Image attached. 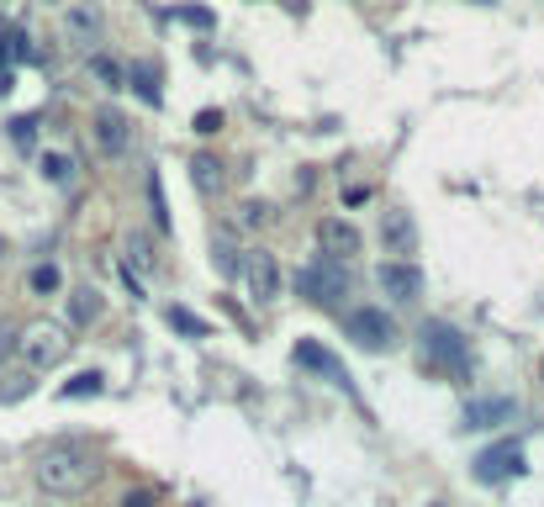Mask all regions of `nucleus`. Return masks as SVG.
<instances>
[{
    "instance_id": "f704fd0d",
    "label": "nucleus",
    "mask_w": 544,
    "mask_h": 507,
    "mask_svg": "<svg viewBox=\"0 0 544 507\" xmlns=\"http://www.w3.org/2000/svg\"><path fill=\"white\" fill-rule=\"evenodd\" d=\"M476 6H492V0H476Z\"/></svg>"
},
{
    "instance_id": "0eeeda50",
    "label": "nucleus",
    "mask_w": 544,
    "mask_h": 507,
    "mask_svg": "<svg viewBox=\"0 0 544 507\" xmlns=\"http://www.w3.org/2000/svg\"><path fill=\"white\" fill-rule=\"evenodd\" d=\"M381 249L391 259H407L412 265V254H418V217L407 206H386L381 212Z\"/></svg>"
},
{
    "instance_id": "7ed1b4c3",
    "label": "nucleus",
    "mask_w": 544,
    "mask_h": 507,
    "mask_svg": "<svg viewBox=\"0 0 544 507\" xmlns=\"http://www.w3.org/2000/svg\"><path fill=\"white\" fill-rule=\"evenodd\" d=\"M69 349H74V338L59 328V323H32L22 333V360L32 370H53V365H64L69 360Z\"/></svg>"
},
{
    "instance_id": "6ab92c4d",
    "label": "nucleus",
    "mask_w": 544,
    "mask_h": 507,
    "mask_svg": "<svg viewBox=\"0 0 544 507\" xmlns=\"http://www.w3.org/2000/svg\"><path fill=\"white\" fill-rule=\"evenodd\" d=\"M212 270H217L222 280H233V275L243 270V254L233 249V238H222V233L212 238Z\"/></svg>"
},
{
    "instance_id": "72a5a7b5",
    "label": "nucleus",
    "mask_w": 544,
    "mask_h": 507,
    "mask_svg": "<svg viewBox=\"0 0 544 507\" xmlns=\"http://www.w3.org/2000/svg\"><path fill=\"white\" fill-rule=\"evenodd\" d=\"M539 381H544V360H539Z\"/></svg>"
},
{
    "instance_id": "f257e3e1",
    "label": "nucleus",
    "mask_w": 544,
    "mask_h": 507,
    "mask_svg": "<svg viewBox=\"0 0 544 507\" xmlns=\"http://www.w3.org/2000/svg\"><path fill=\"white\" fill-rule=\"evenodd\" d=\"M32 476L48 497H80V492H90V481H96V460H90L85 444H48L43 455H37Z\"/></svg>"
},
{
    "instance_id": "c756f323",
    "label": "nucleus",
    "mask_w": 544,
    "mask_h": 507,
    "mask_svg": "<svg viewBox=\"0 0 544 507\" xmlns=\"http://www.w3.org/2000/svg\"><path fill=\"white\" fill-rule=\"evenodd\" d=\"M217 127H222V111H201V117H196V133H201V138H212Z\"/></svg>"
},
{
    "instance_id": "20e7f679",
    "label": "nucleus",
    "mask_w": 544,
    "mask_h": 507,
    "mask_svg": "<svg viewBox=\"0 0 544 507\" xmlns=\"http://www.w3.org/2000/svg\"><path fill=\"white\" fill-rule=\"evenodd\" d=\"M375 286H381L386 302L412 307V302L423 296V270L407 265V259H381V265H375Z\"/></svg>"
},
{
    "instance_id": "2f4dec72",
    "label": "nucleus",
    "mask_w": 544,
    "mask_h": 507,
    "mask_svg": "<svg viewBox=\"0 0 544 507\" xmlns=\"http://www.w3.org/2000/svg\"><path fill=\"white\" fill-rule=\"evenodd\" d=\"M423 507H455V502H449V497H428Z\"/></svg>"
},
{
    "instance_id": "39448f33",
    "label": "nucleus",
    "mask_w": 544,
    "mask_h": 507,
    "mask_svg": "<svg viewBox=\"0 0 544 507\" xmlns=\"http://www.w3.org/2000/svg\"><path fill=\"white\" fill-rule=\"evenodd\" d=\"M344 333H349L360 349H391V344H397V323H391L381 307H354V312L344 317Z\"/></svg>"
},
{
    "instance_id": "f3484780",
    "label": "nucleus",
    "mask_w": 544,
    "mask_h": 507,
    "mask_svg": "<svg viewBox=\"0 0 544 507\" xmlns=\"http://www.w3.org/2000/svg\"><path fill=\"white\" fill-rule=\"evenodd\" d=\"M27 291H32V296H59V291H64V270L53 265V259H43V265H32V275H27Z\"/></svg>"
},
{
    "instance_id": "1a4fd4ad",
    "label": "nucleus",
    "mask_w": 544,
    "mask_h": 507,
    "mask_svg": "<svg viewBox=\"0 0 544 507\" xmlns=\"http://www.w3.org/2000/svg\"><path fill=\"white\" fill-rule=\"evenodd\" d=\"M243 280H249V296L254 302H275L280 296V265L270 249H249L243 254Z\"/></svg>"
},
{
    "instance_id": "6e6552de",
    "label": "nucleus",
    "mask_w": 544,
    "mask_h": 507,
    "mask_svg": "<svg viewBox=\"0 0 544 507\" xmlns=\"http://www.w3.org/2000/svg\"><path fill=\"white\" fill-rule=\"evenodd\" d=\"M90 138H96V148L106 159H122L127 148H133V122H127L117 106H101L96 117H90Z\"/></svg>"
},
{
    "instance_id": "cd10ccee",
    "label": "nucleus",
    "mask_w": 544,
    "mask_h": 507,
    "mask_svg": "<svg viewBox=\"0 0 544 507\" xmlns=\"http://www.w3.org/2000/svg\"><path fill=\"white\" fill-rule=\"evenodd\" d=\"M11 138L22 143V148H32V138H37V117H16V122H11Z\"/></svg>"
},
{
    "instance_id": "dca6fc26",
    "label": "nucleus",
    "mask_w": 544,
    "mask_h": 507,
    "mask_svg": "<svg viewBox=\"0 0 544 507\" xmlns=\"http://www.w3.org/2000/svg\"><path fill=\"white\" fill-rule=\"evenodd\" d=\"M37 169H43V180H48V185H59V191H69L74 175H80V169H74V159L64 154V148H48V154L37 159Z\"/></svg>"
},
{
    "instance_id": "f8f14e48",
    "label": "nucleus",
    "mask_w": 544,
    "mask_h": 507,
    "mask_svg": "<svg viewBox=\"0 0 544 507\" xmlns=\"http://www.w3.org/2000/svg\"><path fill=\"white\" fill-rule=\"evenodd\" d=\"M317 243H323L328 259H349V254H360V228L344 217H323L317 222Z\"/></svg>"
},
{
    "instance_id": "2eb2a0df",
    "label": "nucleus",
    "mask_w": 544,
    "mask_h": 507,
    "mask_svg": "<svg viewBox=\"0 0 544 507\" xmlns=\"http://www.w3.org/2000/svg\"><path fill=\"white\" fill-rule=\"evenodd\" d=\"M101 312H106V302H101V291H96V286H80V291H69V323H74V328H90V323H101Z\"/></svg>"
},
{
    "instance_id": "5701e85b",
    "label": "nucleus",
    "mask_w": 544,
    "mask_h": 507,
    "mask_svg": "<svg viewBox=\"0 0 544 507\" xmlns=\"http://www.w3.org/2000/svg\"><path fill=\"white\" fill-rule=\"evenodd\" d=\"M106 391V381H101V370H80L74 381H64V397L74 402V397H101Z\"/></svg>"
},
{
    "instance_id": "c85d7f7f",
    "label": "nucleus",
    "mask_w": 544,
    "mask_h": 507,
    "mask_svg": "<svg viewBox=\"0 0 544 507\" xmlns=\"http://www.w3.org/2000/svg\"><path fill=\"white\" fill-rule=\"evenodd\" d=\"M11 354H22V338H16L11 328H0V365H6Z\"/></svg>"
},
{
    "instance_id": "9d476101",
    "label": "nucleus",
    "mask_w": 544,
    "mask_h": 507,
    "mask_svg": "<svg viewBox=\"0 0 544 507\" xmlns=\"http://www.w3.org/2000/svg\"><path fill=\"white\" fill-rule=\"evenodd\" d=\"M101 27H106V11L96 6V0H74V6H64V37L69 43H96L101 37Z\"/></svg>"
},
{
    "instance_id": "4468645a",
    "label": "nucleus",
    "mask_w": 544,
    "mask_h": 507,
    "mask_svg": "<svg viewBox=\"0 0 544 507\" xmlns=\"http://www.w3.org/2000/svg\"><path fill=\"white\" fill-rule=\"evenodd\" d=\"M513 402L508 397H481V402H465V418H460V428L471 434V428H502V423H513Z\"/></svg>"
},
{
    "instance_id": "a878e982",
    "label": "nucleus",
    "mask_w": 544,
    "mask_h": 507,
    "mask_svg": "<svg viewBox=\"0 0 544 507\" xmlns=\"http://www.w3.org/2000/svg\"><path fill=\"white\" fill-rule=\"evenodd\" d=\"M175 22H185V27H217V16L212 11H206V6H175Z\"/></svg>"
},
{
    "instance_id": "4be33fe9",
    "label": "nucleus",
    "mask_w": 544,
    "mask_h": 507,
    "mask_svg": "<svg viewBox=\"0 0 544 507\" xmlns=\"http://www.w3.org/2000/svg\"><path fill=\"white\" fill-rule=\"evenodd\" d=\"M90 74H96L106 90H127V69L117 59H106V53H90Z\"/></svg>"
},
{
    "instance_id": "412c9836",
    "label": "nucleus",
    "mask_w": 544,
    "mask_h": 507,
    "mask_svg": "<svg viewBox=\"0 0 544 507\" xmlns=\"http://www.w3.org/2000/svg\"><path fill=\"white\" fill-rule=\"evenodd\" d=\"M127 85H138V96H143L148 106L164 101V96H159V69H154V64H133V69H127Z\"/></svg>"
},
{
    "instance_id": "423d86ee",
    "label": "nucleus",
    "mask_w": 544,
    "mask_h": 507,
    "mask_svg": "<svg viewBox=\"0 0 544 507\" xmlns=\"http://www.w3.org/2000/svg\"><path fill=\"white\" fill-rule=\"evenodd\" d=\"M418 338H423V360H434V365L460 370L465 360H471V344H465V333L449 328V323H423Z\"/></svg>"
},
{
    "instance_id": "9b49d317",
    "label": "nucleus",
    "mask_w": 544,
    "mask_h": 507,
    "mask_svg": "<svg viewBox=\"0 0 544 507\" xmlns=\"http://www.w3.org/2000/svg\"><path fill=\"white\" fill-rule=\"evenodd\" d=\"M513 476H523V449L518 444H497V449H486V455L476 460V481H486V486L513 481Z\"/></svg>"
},
{
    "instance_id": "b1692460",
    "label": "nucleus",
    "mask_w": 544,
    "mask_h": 507,
    "mask_svg": "<svg viewBox=\"0 0 544 507\" xmlns=\"http://www.w3.org/2000/svg\"><path fill=\"white\" fill-rule=\"evenodd\" d=\"M148 212H154V228H159V233H170V206H164L159 175H148Z\"/></svg>"
},
{
    "instance_id": "ddd939ff",
    "label": "nucleus",
    "mask_w": 544,
    "mask_h": 507,
    "mask_svg": "<svg viewBox=\"0 0 544 507\" xmlns=\"http://www.w3.org/2000/svg\"><path fill=\"white\" fill-rule=\"evenodd\" d=\"M291 360H296V365H307V370H317V375H328L333 386H344V391H354V381H349V370H344L339 360H333V354H328L323 344H312V338H302V344L291 349Z\"/></svg>"
},
{
    "instance_id": "7c9ffc66",
    "label": "nucleus",
    "mask_w": 544,
    "mask_h": 507,
    "mask_svg": "<svg viewBox=\"0 0 544 507\" xmlns=\"http://www.w3.org/2000/svg\"><path fill=\"white\" fill-rule=\"evenodd\" d=\"M122 507H154V492H127Z\"/></svg>"
},
{
    "instance_id": "bb28decb",
    "label": "nucleus",
    "mask_w": 544,
    "mask_h": 507,
    "mask_svg": "<svg viewBox=\"0 0 544 507\" xmlns=\"http://www.w3.org/2000/svg\"><path fill=\"white\" fill-rule=\"evenodd\" d=\"M238 217H243V228H265V222H270L275 212H270L265 201H243V212H238Z\"/></svg>"
},
{
    "instance_id": "393cba45",
    "label": "nucleus",
    "mask_w": 544,
    "mask_h": 507,
    "mask_svg": "<svg viewBox=\"0 0 544 507\" xmlns=\"http://www.w3.org/2000/svg\"><path fill=\"white\" fill-rule=\"evenodd\" d=\"M164 323L180 328V333H191V338H206V323H201L196 312H185V307H170V312H164Z\"/></svg>"
},
{
    "instance_id": "f03ea898",
    "label": "nucleus",
    "mask_w": 544,
    "mask_h": 507,
    "mask_svg": "<svg viewBox=\"0 0 544 507\" xmlns=\"http://www.w3.org/2000/svg\"><path fill=\"white\" fill-rule=\"evenodd\" d=\"M296 291H302L312 307H339L349 296V280L339 270V259H317V265L296 270Z\"/></svg>"
},
{
    "instance_id": "aec40b11",
    "label": "nucleus",
    "mask_w": 544,
    "mask_h": 507,
    "mask_svg": "<svg viewBox=\"0 0 544 507\" xmlns=\"http://www.w3.org/2000/svg\"><path fill=\"white\" fill-rule=\"evenodd\" d=\"M159 265V254H154V238H148V233H133V238H127V270H154Z\"/></svg>"
},
{
    "instance_id": "473e14b6",
    "label": "nucleus",
    "mask_w": 544,
    "mask_h": 507,
    "mask_svg": "<svg viewBox=\"0 0 544 507\" xmlns=\"http://www.w3.org/2000/svg\"><path fill=\"white\" fill-rule=\"evenodd\" d=\"M0 259H6V238H0Z\"/></svg>"
},
{
    "instance_id": "a211bd4d",
    "label": "nucleus",
    "mask_w": 544,
    "mask_h": 507,
    "mask_svg": "<svg viewBox=\"0 0 544 507\" xmlns=\"http://www.w3.org/2000/svg\"><path fill=\"white\" fill-rule=\"evenodd\" d=\"M191 180H196V191H201V196L222 191V164H217L212 154H196V159H191Z\"/></svg>"
}]
</instances>
